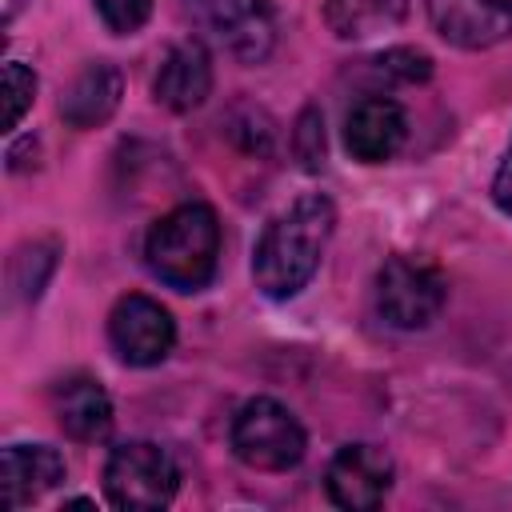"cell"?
I'll return each instance as SVG.
<instances>
[{
    "mask_svg": "<svg viewBox=\"0 0 512 512\" xmlns=\"http://www.w3.org/2000/svg\"><path fill=\"white\" fill-rule=\"evenodd\" d=\"M336 208L328 196L308 192L292 200L280 216L268 220V228L256 240L252 252V280L268 300L296 296L320 268V256L332 240Z\"/></svg>",
    "mask_w": 512,
    "mask_h": 512,
    "instance_id": "6da1fadb",
    "label": "cell"
},
{
    "mask_svg": "<svg viewBox=\"0 0 512 512\" xmlns=\"http://www.w3.org/2000/svg\"><path fill=\"white\" fill-rule=\"evenodd\" d=\"M144 260L156 280L176 292H196L216 276L220 260V224L208 204H180L164 212L144 240Z\"/></svg>",
    "mask_w": 512,
    "mask_h": 512,
    "instance_id": "7a4b0ae2",
    "label": "cell"
},
{
    "mask_svg": "<svg viewBox=\"0 0 512 512\" xmlns=\"http://www.w3.org/2000/svg\"><path fill=\"white\" fill-rule=\"evenodd\" d=\"M304 424L272 396H252L232 420V452L256 472H288L304 460Z\"/></svg>",
    "mask_w": 512,
    "mask_h": 512,
    "instance_id": "3957f363",
    "label": "cell"
},
{
    "mask_svg": "<svg viewBox=\"0 0 512 512\" xmlns=\"http://www.w3.org/2000/svg\"><path fill=\"white\" fill-rule=\"evenodd\" d=\"M176 488H180V468L152 440H128V444L112 448V456L104 464V496L112 508L156 512V508L172 504Z\"/></svg>",
    "mask_w": 512,
    "mask_h": 512,
    "instance_id": "277c9868",
    "label": "cell"
},
{
    "mask_svg": "<svg viewBox=\"0 0 512 512\" xmlns=\"http://www.w3.org/2000/svg\"><path fill=\"white\" fill-rule=\"evenodd\" d=\"M448 300L444 276L416 256H388L376 272V312L388 328H428Z\"/></svg>",
    "mask_w": 512,
    "mask_h": 512,
    "instance_id": "5b68a950",
    "label": "cell"
},
{
    "mask_svg": "<svg viewBox=\"0 0 512 512\" xmlns=\"http://www.w3.org/2000/svg\"><path fill=\"white\" fill-rule=\"evenodd\" d=\"M192 20L244 64H260L272 52L276 24L268 0H188Z\"/></svg>",
    "mask_w": 512,
    "mask_h": 512,
    "instance_id": "8992f818",
    "label": "cell"
},
{
    "mask_svg": "<svg viewBox=\"0 0 512 512\" xmlns=\"http://www.w3.org/2000/svg\"><path fill=\"white\" fill-rule=\"evenodd\" d=\"M108 340L116 348V356L132 368H152L160 364L172 344H176V320L172 312L152 300V296H120L112 316H108Z\"/></svg>",
    "mask_w": 512,
    "mask_h": 512,
    "instance_id": "52a82bcc",
    "label": "cell"
},
{
    "mask_svg": "<svg viewBox=\"0 0 512 512\" xmlns=\"http://www.w3.org/2000/svg\"><path fill=\"white\" fill-rule=\"evenodd\" d=\"M392 456L376 444H344L332 460H328V472H324V488H328V500L336 508H348V512H368L376 504H384L388 488H392Z\"/></svg>",
    "mask_w": 512,
    "mask_h": 512,
    "instance_id": "ba28073f",
    "label": "cell"
},
{
    "mask_svg": "<svg viewBox=\"0 0 512 512\" xmlns=\"http://www.w3.org/2000/svg\"><path fill=\"white\" fill-rule=\"evenodd\" d=\"M404 140H408V116L392 96L372 92L352 104V112L344 120V148L352 152V160L384 164L400 152Z\"/></svg>",
    "mask_w": 512,
    "mask_h": 512,
    "instance_id": "9c48e42d",
    "label": "cell"
},
{
    "mask_svg": "<svg viewBox=\"0 0 512 512\" xmlns=\"http://www.w3.org/2000/svg\"><path fill=\"white\" fill-rule=\"evenodd\" d=\"M428 20L456 48H492L512 36V0H428Z\"/></svg>",
    "mask_w": 512,
    "mask_h": 512,
    "instance_id": "30bf717a",
    "label": "cell"
},
{
    "mask_svg": "<svg viewBox=\"0 0 512 512\" xmlns=\"http://www.w3.org/2000/svg\"><path fill=\"white\" fill-rule=\"evenodd\" d=\"M212 92V56L208 48L192 36L168 48V56L160 60V72L152 80V96L156 104H164L168 112H192L204 104V96Z\"/></svg>",
    "mask_w": 512,
    "mask_h": 512,
    "instance_id": "8fae6325",
    "label": "cell"
},
{
    "mask_svg": "<svg viewBox=\"0 0 512 512\" xmlns=\"http://www.w3.org/2000/svg\"><path fill=\"white\" fill-rule=\"evenodd\" d=\"M68 476L64 456L48 444H12L0 456V488L4 508H24L40 496H48Z\"/></svg>",
    "mask_w": 512,
    "mask_h": 512,
    "instance_id": "7c38bea8",
    "label": "cell"
},
{
    "mask_svg": "<svg viewBox=\"0 0 512 512\" xmlns=\"http://www.w3.org/2000/svg\"><path fill=\"white\" fill-rule=\"evenodd\" d=\"M52 408H56L60 428L80 444H96L112 428V400L100 388V380H92V376H68L56 388Z\"/></svg>",
    "mask_w": 512,
    "mask_h": 512,
    "instance_id": "4fadbf2b",
    "label": "cell"
},
{
    "mask_svg": "<svg viewBox=\"0 0 512 512\" xmlns=\"http://www.w3.org/2000/svg\"><path fill=\"white\" fill-rule=\"evenodd\" d=\"M120 96H124V76L112 64L100 60V64H88L72 80V88L60 100V116L72 128H96V124H104L116 112Z\"/></svg>",
    "mask_w": 512,
    "mask_h": 512,
    "instance_id": "5bb4252c",
    "label": "cell"
},
{
    "mask_svg": "<svg viewBox=\"0 0 512 512\" xmlns=\"http://www.w3.org/2000/svg\"><path fill=\"white\" fill-rule=\"evenodd\" d=\"M408 0H328L324 24L340 40H368L376 32H388L404 20Z\"/></svg>",
    "mask_w": 512,
    "mask_h": 512,
    "instance_id": "9a60e30c",
    "label": "cell"
},
{
    "mask_svg": "<svg viewBox=\"0 0 512 512\" xmlns=\"http://www.w3.org/2000/svg\"><path fill=\"white\" fill-rule=\"evenodd\" d=\"M372 72L388 84H424L432 76V56L420 48H388L372 60Z\"/></svg>",
    "mask_w": 512,
    "mask_h": 512,
    "instance_id": "2e32d148",
    "label": "cell"
},
{
    "mask_svg": "<svg viewBox=\"0 0 512 512\" xmlns=\"http://www.w3.org/2000/svg\"><path fill=\"white\" fill-rule=\"evenodd\" d=\"M32 100H36V76H32V68H24L20 60H8L4 64V128L8 132L24 120V112L32 108Z\"/></svg>",
    "mask_w": 512,
    "mask_h": 512,
    "instance_id": "e0dca14e",
    "label": "cell"
},
{
    "mask_svg": "<svg viewBox=\"0 0 512 512\" xmlns=\"http://www.w3.org/2000/svg\"><path fill=\"white\" fill-rule=\"evenodd\" d=\"M96 12L112 32L128 36V32L144 28V20L152 16V0H96Z\"/></svg>",
    "mask_w": 512,
    "mask_h": 512,
    "instance_id": "ac0fdd59",
    "label": "cell"
},
{
    "mask_svg": "<svg viewBox=\"0 0 512 512\" xmlns=\"http://www.w3.org/2000/svg\"><path fill=\"white\" fill-rule=\"evenodd\" d=\"M296 152H300L304 168H320L324 164V120L312 108L296 124Z\"/></svg>",
    "mask_w": 512,
    "mask_h": 512,
    "instance_id": "d6986e66",
    "label": "cell"
},
{
    "mask_svg": "<svg viewBox=\"0 0 512 512\" xmlns=\"http://www.w3.org/2000/svg\"><path fill=\"white\" fill-rule=\"evenodd\" d=\"M492 200L504 216H512V144H508V152H504V160L492 176Z\"/></svg>",
    "mask_w": 512,
    "mask_h": 512,
    "instance_id": "ffe728a7",
    "label": "cell"
}]
</instances>
